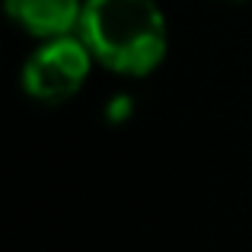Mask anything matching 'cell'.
<instances>
[{
  "instance_id": "cell-1",
  "label": "cell",
  "mask_w": 252,
  "mask_h": 252,
  "mask_svg": "<svg viewBox=\"0 0 252 252\" xmlns=\"http://www.w3.org/2000/svg\"><path fill=\"white\" fill-rule=\"evenodd\" d=\"M80 38L102 67L147 77L166 55V23L154 0H83Z\"/></svg>"
},
{
  "instance_id": "cell-2",
  "label": "cell",
  "mask_w": 252,
  "mask_h": 252,
  "mask_svg": "<svg viewBox=\"0 0 252 252\" xmlns=\"http://www.w3.org/2000/svg\"><path fill=\"white\" fill-rule=\"evenodd\" d=\"M96 61L83 38L58 35L45 38L23 64V90L35 102H67L80 93L90 77V64Z\"/></svg>"
},
{
  "instance_id": "cell-3",
  "label": "cell",
  "mask_w": 252,
  "mask_h": 252,
  "mask_svg": "<svg viewBox=\"0 0 252 252\" xmlns=\"http://www.w3.org/2000/svg\"><path fill=\"white\" fill-rule=\"evenodd\" d=\"M3 6L6 16L35 38L70 35V29L80 26L83 13L80 0H3Z\"/></svg>"
}]
</instances>
